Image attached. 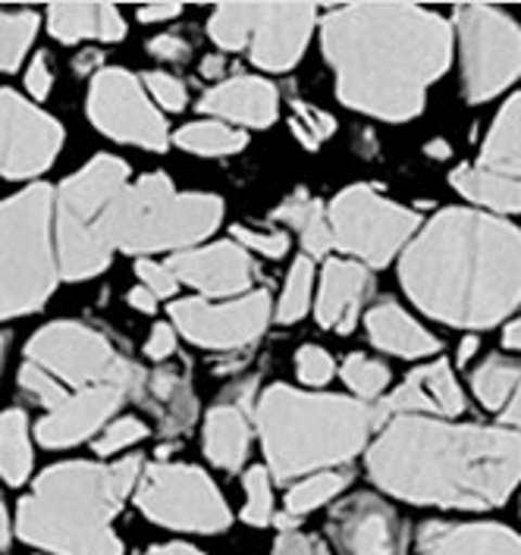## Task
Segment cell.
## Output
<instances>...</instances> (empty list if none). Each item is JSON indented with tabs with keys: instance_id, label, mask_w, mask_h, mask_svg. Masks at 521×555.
<instances>
[{
	"instance_id": "cell-1",
	"label": "cell",
	"mask_w": 521,
	"mask_h": 555,
	"mask_svg": "<svg viewBox=\"0 0 521 555\" xmlns=\"http://www.w3.org/2000/svg\"><path fill=\"white\" fill-rule=\"evenodd\" d=\"M320 35L340 101L390 122L424 111L428 88L453 57L449 23L411 3L336 7L323 13Z\"/></svg>"
},
{
	"instance_id": "cell-2",
	"label": "cell",
	"mask_w": 521,
	"mask_h": 555,
	"mask_svg": "<svg viewBox=\"0 0 521 555\" xmlns=\"http://www.w3.org/2000/svg\"><path fill=\"white\" fill-rule=\"evenodd\" d=\"M399 276L434 321L493 326L521 305V230L484 210H440L406 245Z\"/></svg>"
},
{
	"instance_id": "cell-3",
	"label": "cell",
	"mask_w": 521,
	"mask_h": 555,
	"mask_svg": "<svg viewBox=\"0 0 521 555\" xmlns=\"http://www.w3.org/2000/svg\"><path fill=\"white\" fill-rule=\"evenodd\" d=\"M368 474L396 499L443 508H496L521 480V437L440 417H393L368 449Z\"/></svg>"
},
{
	"instance_id": "cell-4",
	"label": "cell",
	"mask_w": 521,
	"mask_h": 555,
	"mask_svg": "<svg viewBox=\"0 0 521 555\" xmlns=\"http://www.w3.org/2000/svg\"><path fill=\"white\" fill-rule=\"evenodd\" d=\"M142 459L123 462H63L48 468L20 502V537L54 555H123L114 518L136 493Z\"/></svg>"
},
{
	"instance_id": "cell-5",
	"label": "cell",
	"mask_w": 521,
	"mask_h": 555,
	"mask_svg": "<svg viewBox=\"0 0 521 555\" xmlns=\"http://www.w3.org/2000/svg\"><path fill=\"white\" fill-rule=\"evenodd\" d=\"M267 474L312 477L348 465L377 430L374 405L346 396H315L290 386L264 389L255 405Z\"/></svg>"
},
{
	"instance_id": "cell-6",
	"label": "cell",
	"mask_w": 521,
	"mask_h": 555,
	"mask_svg": "<svg viewBox=\"0 0 521 555\" xmlns=\"http://www.w3.org/2000/svg\"><path fill=\"white\" fill-rule=\"evenodd\" d=\"M224 220V202L204 192H176L164 173L126 182L107 220L114 251H189Z\"/></svg>"
},
{
	"instance_id": "cell-7",
	"label": "cell",
	"mask_w": 521,
	"mask_h": 555,
	"mask_svg": "<svg viewBox=\"0 0 521 555\" xmlns=\"http://www.w3.org/2000/svg\"><path fill=\"white\" fill-rule=\"evenodd\" d=\"M58 280L54 192L35 182L0 202V321L35 314Z\"/></svg>"
},
{
	"instance_id": "cell-8",
	"label": "cell",
	"mask_w": 521,
	"mask_h": 555,
	"mask_svg": "<svg viewBox=\"0 0 521 555\" xmlns=\"http://www.w3.org/2000/svg\"><path fill=\"white\" fill-rule=\"evenodd\" d=\"M126 182L129 167L123 160L94 157L54 192V251L60 280L82 283L107 270L114 258L107 220Z\"/></svg>"
},
{
	"instance_id": "cell-9",
	"label": "cell",
	"mask_w": 521,
	"mask_h": 555,
	"mask_svg": "<svg viewBox=\"0 0 521 555\" xmlns=\"http://www.w3.org/2000/svg\"><path fill=\"white\" fill-rule=\"evenodd\" d=\"M26 361L41 367L69 392L91 386H114L126 399L139 402L148 371L119 354L116 346L86 323L58 321L38 330L26 346Z\"/></svg>"
},
{
	"instance_id": "cell-10",
	"label": "cell",
	"mask_w": 521,
	"mask_h": 555,
	"mask_svg": "<svg viewBox=\"0 0 521 555\" xmlns=\"http://www.w3.org/2000/svg\"><path fill=\"white\" fill-rule=\"evenodd\" d=\"M333 248L365 267H386L418 233V214L383 198L371 185H352L327 207Z\"/></svg>"
},
{
	"instance_id": "cell-11",
	"label": "cell",
	"mask_w": 521,
	"mask_h": 555,
	"mask_svg": "<svg viewBox=\"0 0 521 555\" xmlns=\"http://www.w3.org/2000/svg\"><path fill=\"white\" fill-rule=\"evenodd\" d=\"M456 38L462 54V91L471 104L496 98L521 79V26L493 7H459Z\"/></svg>"
},
{
	"instance_id": "cell-12",
	"label": "cell",
	"mask_w": 521,
	"mask_h": 555,
	"mask_svg": "<svg viewBox=\"0 0 521 555\" xmlns=\"http://www.w3.org/2000/svg\"><path fill=\"white\" fill-rule=\"evenodd\" d=\"M136 505L154 525L189 533H220L230 527V508L214 480L195 465H142Z\"/></svg>"
},
{
	"instance_id": "cell-13",
	"label": "cell",
	"mask_w": 521,
	"mask_h": 555,
	"mask_svg": "<svg viewBox=\"0 0 521 555\" xmlns=\"http://www.w3.org/2000/svg\"><path fill=\"white\" fill-rule=\"evenodd\" d=\"M88 119L116 142L164 151L170 129L161 111L148 101L142 82L126 69H98L88 86Z\"/></svg>"
},
{
	"instance_id": "cell-14",
	"label": "cell",
	"mask_w": 521,
	"mask_h": 555,
	"mask_svg": "<svg viewBox=\"0 0 521 555\" xmlns=\"http://www.w3.org/2000/svg\"><path fill=\"white\" fill-rule=\"evenodd\" d=\"M270 314H274V305L267 293H245L220 305L207 298H182L170 305L176 330L189 343L214 351L249 349L267 330Z\"/></svg>"
},
{
	"instance_id": "cell-15",
	"label": "cell",
	"mask_w": 521,
	"mask_h": 555,
	"mask_svg": "<svg viewBox=\"0 0 521 555\" xmlns=\"http://www.w3.org/2000/svg\"><path fill=\"white\" fill-rule=\"evenodd\" d=\"M63 145V129L10 88H0V176L31 179L51 170Z\"/></svg>"
},
{
	"instance_id": "cell-16",
	"label": "cell",
	"mask_w": 521,
	"mask_h": 555,
	"mask_svg": "<svg viewBox=\"0 0 521 555\" xmlns=\"http://www.w3.org/2000/svg\"><path fill=\"white\" fill-rule=\"evenodd\" d=\"M327 533L340 555H399L403 521L390 502L374 493H358L333 508Z\"/></svg>"
},
{
	"instance_id": "cell-17",
	"label": "cell",
	"mask_w": 521,
	"mask_h": 555,
	"mask_svg": "<svg viewBox=\"0 0 521 555\" xmlns=\"http://www.w3.org/2000/svg\"><path fill=\"white\" fill-rule=\"evenodd\" d=\"M465 411V396L459 380L453 377V367L446 361H431L418 371H411L406 383L390 392L386 399L374 402L377 430L393 417H459Z\"/></svg>"
},
{
	"instance_id": "cell-18",
	"label": "cell",
	"mask_w": 521,
	"mask_h": 555,
	"mask_svg": "<svg viewBox=\"0 0 521 555\" xmlns=\"http://www.w3.org/2000/svg\"><path fill=\"white\" fill-rule=\"evenodd\" d=\"M318 23V10L312 3H258V20L252 31V60L260 69L283 73L292 69Z\"/></svg>"
},
{
	"instance_id": "cell-19",
	"label": "cell",
	"mask_w": 521,
	"mask_h": 555,
	"mask_svg": "<svg viewBox=\"0 0 521 555\" xmlns=\"http://www.w3.org/2000/svg\"><path fill=\"white\" fill-rule=\"evenodd\" d=\"M167 267L174 270L176 283L199 289L204 298L245 295L255 276V263L239 242H214L204 248L179 251Z\"/></svg>"
},
{
	"instance_id": "cell-20",
	"label": "cell",
	"mask_w": 521,
	"mask_h": 555,
	"mask_svg": "<svg viewBox=\"0 0 521 555\" xmlns=\"http://www.w3.org/2000/svg\"><path fill=\"white\" fill-rule=\"evenodd\" d=\"M123 402H126V396L114 386H91V389L69 392L58 409H51L38 421L35 437L48 449L79 446L88 437H94L98 430H104Z\"/></svg>"
},
{
	"instance_id": "cell-21",
	"label": "cell",
	"mask_w": 521,
	"mask_h": 555,
	"mask_svg": "<svg viewBox=\"0 0 521 555\" xmlns=\"http://www.w3.org/2000/svg\"><path fill=\"white\" fill-rule=\"evenodd\" d=\"M371 289H374V280L365 263L330 258L320 273V293L315 305L320 326L348 336L358 323L361 305L368 301Z\"/></svg>"
},
{
	"instance_id": "cell-22",
	"label": "cell",
	"mask_w": 521,
	"mask_h": 555,
	"mask_svg": "<svg viewBox=\"0 0 521 555\" xmlns=\"http://www.w3.org/2000/svg\"><path fill=\"white\" fill-rule=\"evenodd\" d=\"M199 111L207 117L220 119L227 126H252L264 129L277 119L280 94L274 82L258 76H236L230 82L214 86L202 98Z\"/></svg>"
},
{
	"instance_id": "cell-23",
	"label": "cell",
	"mask_w": 521,
	"mask_h": 555,
	"mask_svg": "<svg viewBox=\"0 0 521 555\" xmlns=\"http://www.w3.org/2000/svg\"><path fill=\"white\" fill-rule=\"evenodd\" d=\"M252 392V383L232 389L227 399H220L204 417V455L211 465L224 470H239L249 459L252 446V417L245 396Z\"/></svg>"
},
{
	"instance_id": "cell-24",
	"label": "cell",
	"mask_w": 521,
	"mask_h": 555,
	"mask_svg": "<svg viewBox=\"0 0 521 555\" xmlns=\"http://www.w3.org/2000/svg\"><path fill=\"white\" fill-rule=\"evenodd\" d=\"M139 405L154 414L157 434L164 437H182L199 421V399H195L192 380L176 364H164L148 374Z\"/></svg>"
},
{
	"instance_id": "cell-25",
	"label": "cell",
	"mask_w": 521,
	"mask_h": 555,
	"mask_svg": "<svg viewBox=\"0 0 521 555\" xmlns=\"http://www.w3.org/2000/svg\"><path fill=\"white\" fill-rule=\"evenodd\" d=\"M418 555H521V540L503 525H428Z\"/></svg>"
},
{
	"instance_id": "cell-26",
	"label": "cell",
	"mask_w": 521,
	"mask_h": 555,
	"mask_svg": "<svg viewBox=\"0 0 521 555\" xmlns=\"http://www.w3.org/2000/svg\"><path fill=\"white\" fill-rule=\"evenodd\" d=\"M368 336L380 351L399 358H424L440 351V339L431 336L411 314H406L396 301H380L368 311Z\"/></svg>"
},
{
	"instance_id": "cell-27",
	"label": "cell",
	"mask_w": 521,
	"mask_h": 555,
	"mask_svg": "<svg viewBox=\"0 0 521 555\" xmlns=\"http://www.w3.org/2000/svg\"><path fill=\"white\" fill-rule=\"evenodd\" d=\"M474 167L499 179H521V94L509 98V104L493 119L491 135L484 139Z\"/></svg>"
},
{
	"instance_id": "cell-28",
	"label": "cell",
	"mask_w": 521,
	"mask_h": 555,
	"mask_svg": "<svg viewBox=\"0 0 521 555\" xmlns=\"http://www.w3.org/2000/svg\"><path fill=\"white\" fill-rule=\"evenodd\" d=\"M270 220L287 223L290 230H298V235H302V248H305V258H323V255L333 251V235H330V223H327L323 202L312 198L305 189H298L295 195H290L283 205L270 214Z\"/></svg>"
},
{
	"instance_id": "cell-29",
	"label": "cell",
	"mask_w": 521,
	"mask_h": 555,
	"mask_svg": "<svg viewBox=\"0 0 521 555\" xmlns=\"http://www.w3.org/2000/svg\"><path fill=\"white\" fill-rule=\"evenodd\" d=\"M453 185L468 202L487 207L493 214H521V179H499L471 164L453 173Z\"/></svg>"
},
{
	"instance_id": "cell-30",
	"label": "cell",
	"mask_w": 521,
	"mask_h": 555,
	"mask_svg": "<svg viewBox=\"0 0 521 555\" xmlns=\"http://www.w3.org/2000/svg\"><path fill=\"white\" fill-rule=\"evenodd\" d=\"M31 474L29 417L26 411H0V477L10 487L26 483Z\"/></svg>"
},
{
	"instance_id": "cell-31",
	"label": "cell",
	"mask_w": 521,
	"mask_h": 555,
	"mask_svg": "<svg viewBox=\"0 0 521 555\" xmlns=\"http://www.w3.org/2000/svg\"><path fill=\"white\" fill-rule=\"evenodd\" d=\"M176 145L189 154L202 157H227L249 145V135L236 126H227L220 119H204V122H189L176 132Z\"/></svg>"
},
{
	"instance_id": "cell-32",
	"label": "cell",
	"mask_w": 521,
	"mask_h": 555,
	"mask_svg": "<svg viewBox=\"0 0 521 555\" xmlns=\"http://www.w3.org/2000/svg\"><path fill=\"white\" fill-rule=\"evenodd\" d=\"M521 380V367L509 358H487L474 374H471V389L474 396L491 411H503L509 405L512 392Z\"/></svg>"
},
{
	"instance_id": "cell-33",
	"label": "cell",
	"mask_w": 521,
	"mask_h": 555,
	"mask_svg": "<svg viewBox=\"0 0 521 555\" xmlns=\"http://www.w3.org/2000/svg\"><path fill=\"white\" fill-rule=\"evenodd\" d=\"M255 20H258V3H224L214 10L207 23L211 41L220 51H245L255 31Z\"/></svg>"
},
{
	"instance_id": "cell-34",
	"label": "cell",
	"mask_w": 521,
	"mask_h": 555,
	"mask_svg": "<svg viewBox=\"0 0 521 555\" xmlns=\"http://www.w3.org/2000/svg\"><path fill=\"white\" fill-rule=\"evenodd\" d=\"M348 483V470H318L312 477H302V483H295L290 493H287V515L298 518L315 512L320 505H327L330 499H336Z\"/></svg>"
},
{
	"instance_id": "cell-35",
	"label": "cell",
	"mask_w": 521,
	"mask_h": 555,
	"mask_svg": "<svg viewBox=\"0 0 521 555\" xmlns=\"http://www.w3.org/2000/svg\"><path fill=\"white\" fill-rule=\"evenodd\" d=\"M38 31V13L0 10V73H13Z\"/></svg>"
},
{
	"instance_id": "cell-36",
	"label": "cell",
	"mask_w": 521,
	"mask_h": 555,
	"mask_svg": "<svg viewBox=\"0 0 521 555\" xmlns=\"http://www.w3.org/2000/svg\"><path fill=\"white\" fill-rule=\"evenodd\" d=\"M98 10L101 3H54L48 10V29L63 44L98 38Z\"/></svg>"
},
{
	"instance_id": "cell-37",
	"label": "cell",
	"mask_w": 521,
	"mask_h": 555,
	"mask_svg": "<svg viewBox=\"0 0 521 555\" xmlns=\"http://www.w3.org/2000/svg\"><path fill=\"white\" fill-rule=\"evenodd\" d=\"M312 293H315V263L312 258H295L287 276L283 295L277 301V321L295 323L305 318V311L312 308Z\"/></svg>"
},
{
	"instance_id": "cell-38",
	"label": "cell",
	"mask_w": 521,
	"mask_h": 555,
	"mask_svg": "<svg viewBox=\"0 0 521 555\" xmlns=\"http://www.w3.org/2000/svg\"><path fill=\"white\" fill-rule=\"evenodd\" d=\"M343 380L358 396V402L371 405V402H380V396L386 392L393 377H390V367L383 361L355 351V354H348L346 364H343Z\"/></svg>"
},
{
	"instance_id": "cell-39",
	"label": "cell",
	"mask_w": 521,
	"mask_h": 555,
	"mask_svg": "<svg viewBox=\"0 0 521 555\" xmlns=\"http://www.w3.org/2000/svg\"><path fill=\"white\" fill-rule=\"evenodd\" d=\"M242 490H245L242 518L255 527L274 525V490L267 468H249V474L242 477Z\"/></svg>"
},
{
	"instance_id": "cell-40",
	"label": "cell",
	"mask_w": 521,
	"mask_h": 555,
	"mask_svg": "<svg viewBox=\"0 0 521 555\" xmlns=\"http://www.w3.org/2000/svg\"><path fill=\"white\" fill-rule=\"evenodd\" d=\"M292 111H295V117H292V132H295V139L302 142L305 147H315L323 142V139H330L333 132H336V119L330 117V114H323L318 107H312V104H305V101H292Z\"/></svg>"
},
{
	"instance_id": "cell-41",
	"label": "cell",
	"mask_w": 521,
	"mask_h": 555,
	"mask_svg": "<svg viewBox=\"0 0 521 555\" xmlns=\"http://www.w3.org/2000/svg\"><path fill=\"white\" fill-rule=\"evenodd\" d=\"M145 437V421H139V417H116V421H111V424L101 430V437L94 439V452H98V455H114V452H123V449L136 446L139 439Z\"/></svg>"
},
{
	"instance_id": "cell-42",
	"label": "cell",
	"mask_w": 521,
	"mask_h": 555,
	"mask_svg": "<svg viewBox=\"0 0 521 555\" xmlns=\"http://www.w3.org/2000/svg\"><path fill=\"white\" fill-rule=\"evenodd\" d=\"M20 389H26L31 399H35L38 405H45L48 411L58 409L60 402L69 396V389H66V386H60L54 377H48L41 367H35V364H29V361L20 367Z\"/></svg>"
},
{
	"instance_id": "cell-43",
	"label": "cell",
	"mask_w": 521,
	"mask_h": 555,
	"mask_svg": "<svg viewBox=\"0 0 521 555\" xmlns=\"http://www.w3.org/2000/svg\"><path fill=\"white\" fill-rule=\"evenodd\" d=\"M232 242H239L245 251H255L260 258H283L290 251V235L283 230H245V227H232Z\"/></svg>"
},
{
	"instance_id": "cell-44",
	"label": "cell",
	"mask_w": 521,
	"mask_h": 555,
	"mask_svg": "<svg viewBox=\"0 0 521 555\" xmlns=\"http://www.w3.org/2000/svg\"><path fill=\"white\" fill-rule=\"evenodd\" d=\"M295 371L305 386H327L333 380V358L320 346H302L295 354Z\"/></svg>"
},
{
	"instance_id": "cell-45",
	"label": "cell",
	"mask_w": 521,
	"mask_h": 555,
	"mask_svg": "<svg viewBox=\"0 0 521 555\" xmlns=\"http://www.w3.org/2000/svg\"><path fill=\"white\" fill-rule=\"evenodd\" d=\"M145 86L154 94V101L161 107L174 111V114H179L189 104V88L182 86V79H176L170 73H148Z\"/></svg>"
},
{
	"instance_id": "cell-46",
	"label": "cell",
	"mask_w": 521,
	"mask_h": 555,
	"mask_svg": "<svg viewBox=\"0 0 521 555\" xmlns=\"http://www.w3.org/2000/svg\"><path fill=\"white\" fill-rule=\"evenodd\" d=\"M136 273H139V280H142V286H145L148 293L154 295V298H170L176 293V276L174 270L167 267V263H157V261H139L136 263Z\"/></svg>"
},
{
	"instance_id": "cell-47",
	"label": "cell",
	"mask_w": 521,
	"mask_h": 555,
	"mask_svg": "<svg viewBox=\"0 0 521 555\" xmlns=\"http://www.w3.org/2000/svg\"><path fill=\"white\" fill-rule=\"evenodd\" d=\"M274 555H330V550L323 546V540L302 533V530H287L277 537L274 543Z\"/></svg>"
},
{
	"instance_id": "cell-48",
	"label": "cell",
	"mask_w": 521,
	"mask_h": 555,
	"mask_svg": "<svg viewBox=\"0 0 521 555\" xmlns=\"http://www.w3.org/2000/svg\"><path fill=\"white\" fill-rule=\"evenodd\" d=\"M26 88H29V94L35 101H45L48 94H51V88H54V73H51V63L45 54H38V57L31 60L29 73H26Z\"/></svg>"
},
{
	"instance_id": "cell-49",
	"label": "cell",
	"mask_w": 521,
	"mask_h": 555,
	"mask_svg": "<svg viewBox=\"0 0 521 555\" xmlns=\"http://www.w3.org/2000/svg\"><path fill=\"white\" fill-rule=\"evenodd\" d=\"M148 51H151L154 57L170 60V63H186L189 54H192L189 41H186V38H179V35H157V38L148 44Z\"/></svg>"
},
{
	"instance_id": "cell-50",
	"label": "cell",
	"mask_w": 521,
	"mask_h": 555,
	"mask_svg": "<svg viewBox=\"0 0 521 555\" xmlns=\"http://www.w3.org/2000/svg\"><path fill=\"white\" fill-rule=\"evenodd\" d=\"M98 38L101 41H119L126 38V20L114 3H101L98 10Z\"/></svg>"
},
{
	"instance_id": "cell-51",
	"label": "cell",
	"mask_w": 521,
	"mask_h": 555,
	"mask_svg": "<svg viewBox=\"0 0 521 555\" xmlns=\"http://www.w3.org/2000/svg\"><path fill=\"white\" fill-rule=\"evenodd\" d=\"M176 349V333L174 326H167V323H157L154 326V333H151V339H148L145 354L151 361H164V358H170Z\"/></svg>"
},
{
	"instance_id": "cell-52",
	"label": "cell",
	"mask_w": 521,
	"mask_h": 555,
	"mask_svg": "<svg viewBox=\"0 0 521 555\" xmlns=\"http://www.w3.org/2000/svg\"><path fill=\"white\" fill-rule=\"evenodd\" d=\"M179 13H182L179 3H151V7L139 10V20L142 23H164V20H174Z\"/></svg>"
},
{
	"instance_id": "cell-53",
	"label": "cell",
	"mask_w": 521,
	"mask_h": 555,
	"mask_svg": "<svg viewBox=\"0 0 521 555\" xmlns=\"http://www.w3.org/2000/svg\"><path fill=\"white\" fill-rule=\"evenodd\" d=\"M126 301H129L136 311H142V314H154V308H157V298L148 293L145 286H136L132 293L126 295Z\"/></svg>"
},
{
	"instance_id": "cell-54",
	"label": "cell",
	"mask_w": 521,
	"mask_h": 555,
	"mask_svg": "<svg viewBox=\"0 0 521 555\" xmlns=\"http://www.w3.org/2000/svg\"><path fill=\"white\" fill-rule=\"evenodd\" d=\"M503 421L512 427V430H521V380L516 386V392H512V399H509V405L503 409Z\"/></svg>"
},
{
	"instance_id": "cell-55",
	"label": "cell",
	"mask_w": 521,
	"mask_h": 555,
	"mask_svg": "<svg viewBox=\"0 0 521 555\" xmlns=\"http://www.w3.org/2000/svg\"><path fill=\"white\" fill-rule=\"evenodd\" d=\"M98 66H101V54H98V51H82V54L76 57V73H82V76H94Z\"/></svg>"
},
{
	"instance_id": "cell-56",
	"label": "cell",
	"mask_w": 521,
	"mask_h": 555,
	"mask_svg": "<svg viewBox=\"0 0 521 555\" xmlns=\"http://www.w3.org/2000/svg\"><path fill=\"white\" fill-rule=\"evenodd\" d=\"M142 555H204L202 550H195V546H186V543H167V546H154V550H148Z\"/></svg>"
},
{
	"instance_id": "cell-57",
	"label": "cell",
	"mask_w": 521,
	"mask_h": 555,
	"mask_svg": "<svg viewBox=\"0 0 521 555\" xmlns=\"http://www.w3.org/2000/svg\"><path fill=\"white\" fill-rule=\"evenodd\" d=\"M503 346L512 351H521V318H516L512 323H506V330H503Z\"/></svg>"
},
{
	"instance_id": "cell-58",
	"label": "cell",
	"mask_w": 521,
	"mask_h": 555,
	"mask_svg": "<svg viewBox=\"0 0 521 555\" xmlns=\"http://www.w3.org/2000/svg\"><path fill=\"white\" fill-rule=\"evenodd\" d=\"M224 69H227V60H224V54H214V57H207L202 63V73L207 76V79L224 76Z\"/></svg>"
},
{
	"instance_id": "cell-59",
	"label": "cell",
	"mask_w": 521,
	"mask_h": 555,
	"mask_svg": "<svg viewBox=\"0 0 521 555\" xmlns=\"http://www.w3.org/2000/svg\"><path fill=\"white\" fill-rule=\"evenodd\" d=\"M7 546H10V518H7V508L0 502V550H7Z\"/></svg>"
},
{
	"instance_id": "cell-60",
	"label": "cell",
	"mask_w": 521,
	"mask_h": 555,
	"mask_svg": "<svg viewBox=\"0 0 521 555\" xmlns=\"http://www.w3.org/2000/svg\"><path fill=\"white\" fill-rule=\"evenodd\" d=\"M424 151H428L431 157H436V160H440V157H449V145H446V142H431Z\"/></svg>"
},
{
	"instance_id": "cell-61",
	"label": "cell",
	"mask_w": 521,
	"mask_h": 555,
	"mask_svg": "<svg viewBox=\"0 0 521 555\" xmlns=\"http://www.w3.org/2000/svg\"><path fill=\"white\" fill-rule=\"evenodd\" d=\"M474 349H478V339H474V336H468V339H465L462 343V349H459V361H468V358H471V354H474Z\"/></svg>"
},
{
	"instance_id": "cell-62",
	"label": "cell",
	"mask_w": 521,
	"mask_h": 555,
	"mask_svg": "<svg viewBox=\"0 0 521 555\" xmlns=\"http://www.w3.org/2000/svg\"><path fill=\"white\" fill-rule=\"evenodd\" d=\"M0 361H3V339H0Z\"/></svg>"
}]
</instances>
